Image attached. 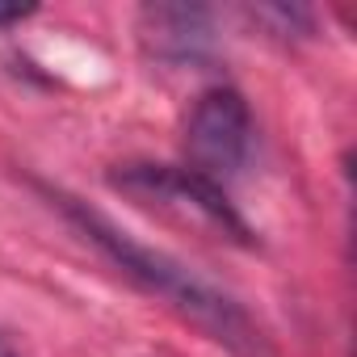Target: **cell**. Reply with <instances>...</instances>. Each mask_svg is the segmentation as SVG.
<instances>
[{
    "label": "cell",
    "mask_w": 357,
    "mask_h": 357,
    "mask_svg": "<svg viewBox=\"0 0 357 357\" xmlns=\"http://www.w3.org/2000/svg\"><path fill=\"white\" fill-rule=\"evenodd\" d=\"M51 202L68 215V223L89 240L97 244L139 290H147L151 298H160L164 307H172L181 319H190L198 332H206L215 344H223L231 357H278L273 353V340L265 336V328L248 315V307L240 298H231L223 286H215L211 278H202L194 265L176 261L172 252L155 248V244H143L135 231L118 227L109 215L93 211L89 202L72 198V194H55L51 190Z\"/></svg>",
    "instance_id": "6da1fadb"
},
{
    "label": "cell",
    "mask_w": 357,
    "mask_h": 357,
    "mask_svg": "<svg viewBox=\"0 0 357 357\" xmlns=\"http://www.w3.org/2000/svg\"><path fill=\"white\" fill-rule=\"evenodd\" d=\"M109 185L130 194L139 206H155L219 240L252 244V227L231 206L227 190L185 164H118V172H109Z\"/></svg>",
    "instance_id": "7a4b0ae2"
},
{
    "label": "cell",
    "mask_w": 357,
    "mask_h": 357,
    "mask_svg": "<svg viewBox=\"0 0 357 357\" xmlns=\"http://www.w3.org/2000/svg\"><path fill=\"white\" fill-rule=\"evenodd\" d=\"M252 135L257 126L248 101L227 84L206 89L185 118V168L211 176L215 185H227L248 168Z\"/></svg>",
    "instance_id": "3957f363"
},
{
    "label": "cell",
    "mask_w": 357,
    "mask_h": 357,
    "mask_svg": "<svg viewBox=\"0 0 357 357\" xmlns=\"http://www.w3.org/2000/svg\"><path fill=\"white\" fill-rule=\"evenodd\" d=\"M139 38L155 59L198 63L215 51V17L202 5H143Z\"/></svg>",
    "instance_id": "277c9868"
},
{
    "label": "cell",
    "mask_w": 357,
    "mask_h": 357,
    "mask_svg": "<svg viewBox=\"0 0 357 357\" xmlns=\"http://www.w3.org/2000/svg\"><path fill=\"white\" fill-rule=\"evenodd\" d=\"M34 9H0V26H17V22H26Z\"/></svg>",
    "instance_id": "5b68a950"
},
{
    "label": "cell",
    "mask_w": 357,
    "mask_h": 357,
    "mask_svg": "<svg viewBox=\"0 0 357 357\" xmlns=\"http://www.w3.org/2000/svg\"><path fill=\"white\" fill-rule=\"evenodd\" d=\"M0 357H22V353L9 344V336H5V332H0Z\"/></svg>",
    "instance_id": "8992f818"
}]
</instances>
